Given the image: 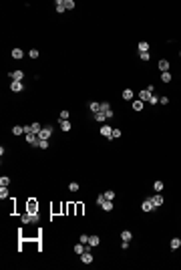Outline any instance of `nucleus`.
<instances>
[{
  "label": "nucleus",
  "instance_id": "obj_1",
  "mask_svg": "<svg viewBox=\"0 0 181 270\" xmlns=\"http://www.w3.org/2000/svg\"><path fill=\"white\" fill-rule=\"evenodd\" d=\"M52 135V127H42V131L38 133V139H50Z\"/></svg>",
  "mask_w": 181,
  "mask_h": 270
},
{
  "label": "nucleus",
  "instance_id": "obj_2",
  "mask_svg": "<svg viewBox=\"0 0 181 270\" xmlns=\"http://www.w3.org/2000/svg\"><path fill=\"white\" fill-rule=\"evenodd\" d=\"M26 141H28L30 145L38 147V141H40V139H38V135H36V133H28V135H26Z\"/></svg>",
  "mask_w": 181,
  "mask_h": 270
},
{
  "label": "nucleus",
  "instance_id": "obj_3",
  "mask_svg": "<svg viewBox=\"0 0 181 270\" xmlns=\"http://www.w3.org/2000/svg\"><path fill=\"white\" fill-rule=\"evenodd\" d=\"M10 89H12L14 93H20L22 89H24V85H22V81H12L10 83Z\"/></svg>",
  "mask_w": 181,
  "mask_h": 270
},
{
  "label": "nucleus",
  "instance_id": "obj_4",
  "mask_svg": "<svg viewBox=\"0 0 181 270\" xmlns=\"http://www.w3.org/2000/svg\"><path fill=\"white\" fill-rule=\"evenodd\" d=\"M80 260H82V264H91V262H93V254H91V250L82 252L80 254Z\"/></svg>",
  "mask_w": 181,
  "mask_h": 270
},
{
  "label": "nucleus",
  "instance_id": "obj_5",
  "mask_svg": "<svg viewBox=\"0 0 181 270\" xmlns=\"http://www.w3.org/2000/svg\"><path fill=\"white\" fill-rule=\"evenodd\" d=\"M10 79L12 81H22L24 79V71H12L10 73Z\"/></svg>",
  "mask_w": 181,
  "mask_h": 270
},
{
  "label": "nucleus",
  "instance_id": "obj_6",
  "mask_svg": "<svg viewBox=\"0 0 181 270\" xmlns=\"http://www.w3.org/2000/svg\"><path fill=\"white\" fill-rule=\"evenodd\" d=\"M141 208H143V212H151V210H155V206H153L151 198H149V200H145V202L141 204Z\"/></svg>",
  "mask_w": 181,
  "mask_h": 270
},
{
  "label": "nucleus",
  "instance_id": "obj_7",
  "mask_svg": "<svg viewBox=\"0 0 181 270\" xmlns=\"http://www.w3.org/2000/svg\"><path fill=\"white\" fill-rule=\"evenodd\" d=\"M151 95H153V93L149 91V89H143V91L139 93V99H141V101H149V99H151Z\"/></svg>",
  "mask_w": 181,
  "mask_h": 270
},
{
  "label": "nucleus",
  "instance_id": "obj_8",
  "mask_svg": "<svg viewBox=\"0 0 181 270\" xmlns=\"http://www.w3.org/2000/svg\"><path fill=\"white\" fill-rule=\"evenodd\" d=\"M151 202H153V206H155V208H159V206L163 204V196L157 192V196H153V198H151Z\"/></svg>",
  "mask_w": 181,
  "mask_h": 270
},
{
  "label": "nucleus",
  "instance_id": "obj_9",
  "mask_svg": "<svg viewBox=\"0 0 181 270\" xmlns=\"http://www.w3.org/2000/svg\"><path fill=\"white\" fill-rule=\"evenodd\" d=\"M101 135H105V137H109V139H111V135H113V129H111L109 125H103V127H101Z\"/></svg>",
  "mask_w": 181,
  "mask_h": 270
},
{
  "label": "nucleus",
  "instance_id": "obj_10",
  "mask_svg": "<svg viewBox=\"0 0 181 270\" xmlns=\"http://www.w3.org/2000/svg\"><path fill=\"white\" fill-rule=\"evenodd\" d=\"M28 212H30V214H38V204H36L34 200L28 202Z\"/></svg>",
  "mask_w": 181,
  "mask_h": 270
},
{
  "label": "nucleus",
  "instance_id": "obj_11",
  "mask_svg": "<svg viewBox=\"0 0 181 270\" xmlns=\"http://www.w3.org/2000/svg\"><path fill=\"white\" fill-rule=\"evenodd\" d=\"M88 109L93 111V113H99V111H101V103H97V101H91V103H88Z\"/></svg>",
  "mask_w": 181,
  "mask_h": 270
},
{
  "label": "nucleus",
  "instance_id": "obj_12",
  "mask_svg": "<svg viewBox=\"0 0 181 270\" xmlns=\"http://www.w3.org/2000/svg\"><path fill=\"white\" fill-rule=\"evenodd\" d=\"M101 208H103V210H105V212H111V210H113V200H105V202H103V206H101Z\"/></svg>",
  "mask_w": 181,
  "mask_h": 270
},
{
  "label": "nucleus",
  "instance_id": "obj_13",
  "mask_svg": "<svg viewBox=\"0 0 181 270\" xmlns=\"http://www.w3.org/2000/svg\"><path fill=\"white\" fill-rule=\"evenodd\" d=\"M99 242H101V240H99V236H88V246H93V248H95V246H99Z\"/></svg>",
  "mask_w": 181,
  "mask_h": 270
},
{
  "label": "nucleus",
  "instance_id": "obj_14",
  "mask_svg": "<svg viewBox=\"0 0 181 270\" xmlns=\"http://www.w3.org/2000/svg\"><path fill=\"white\" fill-rule=\"evenodd\" d=\"M54 4H56V12H64V10H66V6H64V0H56Z\"/></svg>",
  "mask_w": 181,
  "mask_h": 270
},
{
  "label": "nucleus",
  "instance_id": "obj_15",
  "mask_svg": "<svg viewBox=\"0 0 181 270\" xmlns=\"http://www.w3.org/2000/svg\"><path fill=\"white\" fill-rule=\"evenodd\" d=\"M159 69L165 73V71H169V61H165V59H161L159 61Z\"/></svg>",
  "mask_w": 181,
  "mask_h": 270
},
{
  "label": "nucleus",
  "instance_id": "obj_16",
  "mask_svg": "<svg viewBox=\"0 0 181 270\" xmlns=\"http://www.w3.org/2000/svg\"><path fill=\"white\" fill-rule=\"evenodd\" d=\"M171 79H173V77H171V73H169V71L161 73V81H163V83H171Z\"/></svg>",
  "mask_w": 181,
  "mask_h": 270
},
{
  "label": "nucleus",
  "instance_id": "obj_17",
  "mask_svg": "<svg viewBox=\"0 0 181 270\" xmlns=\"http://www.w3.org/2000/svg\"><path fill=\"white\" fill-rule=\"evenodd\" d=\"M143 103H145V101H141V99L133 101V109H135V111H143Z\"/></svg>",
  "mask_w": 181,
  "mask_h": 270
},
{
  "label": "nucleus",
  "instance_id": "obj_18",
  "mask_svg": "<svg viewBox=\"0 0 181 270\" xmlns=\"http://www.w3.org/2000/svg\"><path fill=\"white\" fill-rule=\"evenodd\" d=\"M95 119H97L99 123H105V121H107V115H105L103 111H99V113H95Z\"/></svg>",
  "mask_w": 181,
  "mask_h": 270
},
{
  "label": "nucleus",
  "instance_id": "obj_19",
  "mask_svg": "<svg viewBox=\"0 0 181 270\" xmlns=\"http://www.w3.org/2000/svg\"><path fill=\"white\" fill-rule=\"evenodd\" d=\"M84 250H86V244H82V242H78V244L74 246V252H76V254H82Z\"/></svg>",
  "mask_w": 181,
  "mask_h": 270
},
{
  "label": "nucleus",
  "instance_id": "obj_20",
  "mask_svg": "<svg viewBox=\"0 0 181 270\" xmlns=\"http://www.w3.org/2000/svg\"><path fill=\"white\" fill-rule=\"evenodd\" d=\"M123 99L125 101H131L133 99V91H131V89H125V91H123Z\"/></svg>",
  "mask_w": 181,
  "mask_h": 270
},
{
  "label": "nucleus",
  "instance_id": "obj_21",
  "mask_svg": "<svg viewBox=\"0 0 181 270\" xmlns=\"http://www.w3.org/2000/svg\"><path fill=\"white\" fill-rule=\"evenodd\" d=\"M147 50H149V42L141 40V42H139V53H147Z\"/></svg>",
  "mask_w": 181,
  "mask_h": 270
},
{
  "label": "nucleus",
  "instance_id": "obj_22",
  "mask_svg": "<svg viewBox=\"0 0 181 270\" xmlns=\"http://www.w3.org/2000/svg\"><path fill=\"white\" fill-rule=\"evenodd\" d=\"M30 129H32V133H36V135L42 131V127H40V123H38V121H36V123H32V125H30Z\"/></svg>",
  "mask_w": 181,
  "mask_h": 270
},
{
  "label": "nucleus",
  "instance_id": "obj_23",
  "mask_svg": "<svg viewBox=\"0 0 181 270\" xmlns=\"http://www.w3.org/2000/svg\"><path fill=\"white\" fill-rule=\"evenodd\" d=\"M60 129H62V131H70V129H72L70 121H60Z\"/></svg>",
  "mask_w": 181,
  "mask_h": 270
},
{
  "label": "nucleus",
  "instance_id": "obj_24",
  "mask_svg": "<svg viewBox=\"0 0 181 270\" xmlns=\"http://www.w3.org/2000/svg\"><path fill=\"white\" fill-rule=\"evenodd\" d=\"M121 238H123V240H127V242H131V238H133V234H131L129 230H123V232H121Z\"/></svg>",
  "mask_w": 181,
  "mask_h": 270
},
{
  "label": "nucleus",
  "instance_id": "obj_25",
  "mask_svg": "<svg viewBox=\"0 0 181 270\" xmlns=\"http://www.w3.org/2000/svg\"><path fill=\"white\" fill-rule=\"evenodd\" d=\"M8 184H10V177H8V175H2V177H0V186L8 188Z\"/></svg>",
  "mask_w": 181,
  "mask_h": 270
},
{
  "label": "nucleus",
  "instance_id": "obj_26",
  "mask_svg": "<svg viewBox=\"0 0 181 270\" xmlns=\"http://www.w3.org/2000/svg\"><path fill=\"white\" fill-rule=\"evenodd\" d=\"M12 57H14V59H22V57H24L22 48H14V50H12Z\"/></svg>",
  "mask_w": 181,
  "mask_h": 270
},
{
  "label": "nucleus",
  "instance_id": "obj_27",
  "mask_svg": "<svg viewBox=\"0 0 181 270\" xmlns=\"http://www.w3.org/2000/svg\"><path fill=\"white\" fill-rule=\"evenodd\" d=\"M179 246H181V240H179V238H173V240H171V250H177Z\"/></svg>",
  "mask_w": 181,
  "mask_h": 270
},
{
  "label": "nucleus",
  "instance_id": "obj_28",
  "mask_svg": "<svg viewBox=\"0 0 181 270\" xmlns=\"http://www.w3.org/2000/svg\"><path fill=\"white\" fill-rule=\"evenodd\" d=\"M12 133H14V135H22V133H24V127L16 125V127H12Z\"/></svg>",
  "mask_w": 181,
  "mask_h": 270
},
{
  "label": "nucleus",
  "instance_id": "obj_29",
  "mask_svg": "<svg viewBox=\"0 0 181 270\" xmlns=\"http://www.w3.org/2000/svg\"><path fill=\"white\" fill-rule=\"evenodd\" d=\"M22 222H24V224H30V222H32V216H30V212L22 214Z\"/></svg>",
  "mask_w": 181,
  "mask_h": 270
},
{
  "label": "nucleus",
  "instance_id": "obj_30",
  "mask_svg": "<svg viewBox=\"0 0 181 270\" xmlns=\"http://www.w3.org/2000/svg\"><path fill=\"white\" fill-rule=\"evenodd\" d=\"M153 188H155V192H163V182H159V179H157V182L153 184Z\"/></svg>",
  "mask_w": 181,
  "mask_h": 270
},
{
  "label": "nucleus",
  "instance_id": "obj_31",
  "mask_svg": "<svg viewBox=\"0 0 181 270\" xmlns=\"http://www.w3.org/2000/svg\"><path fill=\"white\" fill-rule=\"evenodd\" d=\"M101 111H103V113H107V111H111V105H109L107 101H103V103H101Z\"/></svg>",
  "mask_w": 181,
  "mask_h": 270
},
{
  "label": "nucleus",
  "instance_id": "obj_32",
  "mask_svg": "<svg viewBox=\"0 0 181 270\" xmlns=\"http://www.w3.org/2000/svg\"><path fill=\"white\" fill-rule=\"evenodd\" d=\"M38 147L40 149H48V139H40L38 141Z\"/></svg>",
  "mask_w": 181,
  "mask_h": 270
},
{
  "label": "nucleus",
  "instance_id": "obj_33",
  "mask_svg": "<svg viewBox=\"0 0 181 270\" xmlns=\"http://www.w3.org/2000/svg\"><path fill=\"white\" fill-rule=\"evenodd\" d=\"M0 198H2V200H6V198H8V190H6L4 186L0 188Z\"/></svg>",
  "mask_w": 181,
  "mask_h": 270
},
{
  "label": "nucleus",
  "instance_id": "obj_34",
  "mask_svg": "<svg viewBox=\"0 0 181 270\" xmlns=\"http://www.w3.org/2000/svg\"><path fill=\"white\" fill-rule=\"evenodd\" d=\"M64 6H66L68 10H72V8H74V0H64Z\"/></svg>",
  "mask_w": 181,
  "mask_h": 270
},
{
  "label": "nucleus",
  "instance_id": "obj_35",
  "mask_svg": "<svg viewBox=\"0 0 181 270\" xmlns=\"http://www.w3.org/2000/svg\"><path fill=\"white\" fill-rule=\"evenodd\" d=\"M121 137V129H113V135H111V139H119Z\"/></svg>",
  "mask_w": 181,
  "mask_h": 270
},
{
  "label": "nucleus",
  "instance_id": "obj_36",
  "mask_svg": "<svg viewBox=\"0 0 181 270\" xmlns=\"http://www.w3.org/2000/svg\"><path fill=\"white\" fill-rule=\"evenodd\" d=\"M68 190H70V192H78V184H76V182L68 184Z\"/></svg>",
  "mask_w": 181,
  "mask_h": 270
},
{
  "label": "nucleus",
  "instance_id": "obj_37",
  "mask_svg": "<svg viewBox=\"0 0 181 270\" xmlns=\"http://www.w3.org/2000/svg\"><path fill=\"white\" fill-rule=\"evenodd\" d=\"M107 198H105V194H99V198H97V206H103V202H105Z\"/></svg>",
  "mask_w": 181,
  "mask_h": 270
},
{
  "label": "nucleus",
  "instance_id": "obj_38",
  "mask_svg": "<svg viewBox=\"0 0 181 270\" xmlns=\"http://www.w3.org/2000/svg\"><path fill=\"white\" fill-rule=\"evenodd\" d=\"M139 55H141V61H149V59H151L149 50H147V53H139Z\"/></svg>",
  "mask_w": 181,
  "mask_h": 270
},
{
  "label": "nucleus",
  "instance_id": "obj_39",
  "mask_svg": "<svg viewBox=\"0 0 181 270\" xmlns=\"http://www.w3.org/2000/svg\"><path fill=\"white\" fill-rule=\"evenodd\" d=\"M149 103H151V105H157V103H159V97H157V95H151Z\"/></svg>",
  "mask_w": 181,
  "mask_h": 270
},
{
  "label": "nucleus",
  "instance_id": "obj_40",
  "mask_svg": "<svg viewBox=\"0 0 181 270\" xmlns=\"http://www.w3.org/2000/svg\"><path fill=\"white\" fill-rule=\"evenodd\" d=\"M60 121H68V111H60Z\"/></svg>",
  "mask_w": 181,
  "mask_h": 270
},
{
  "label": "nucleus",
  "instance_id": "obj_41",
  "mask_svg": "<svg viewBox=\"0 0 181 270\" xmlns=\"http://www.w3.org/2000/svg\"><path fill=\"white\" fill-rule=\"evenodd\" d=\"M105 198H107V200H113V198H115V192H111V190L105 192Z\"/></svg>",
  "mask_w": 181,
  "mask_h": 270
},
{
  "label": "nucleus",
  "instance_id": "obj_42",
  "mask_svg": "<svg viewBox=\"0 0 181 270\" xmlns=\"http://www.w3.org/2000/svg\"><path fill=\"white\" fill-rule=\"evenodd\" d=\"M28 55H30V57H32V59H38V50H36V48H32V50H30V53H28Z\"/></svg>",
  "mask_w": 181,
  "mask_h": 270
},
{
  "label": "nucleus",
  "instance_id": "obj_43",
  "mask_svg": "<svg viewBox=\"0 0 181 270\" xmlns=\"http://www.w3.org/2000/svg\"><path fill=\"white\" fill-rule=\"evenodd\" d=\"M159 103H163V105H167V103H169V99H167V97L163 95V97H159Z\"/></svg>",
  "mask_w": 181,
  "mask_h": 270
},
{
  "label": "nucleus",
  "instance_id": "obj_44",
  "mask_svg": "<svg viewBox=\"0 0 181 270\" xmlns=\"http://www.w3.org/2000/svg\"><path fill=\"white\" fill-rule=\"evenodd\" d=\"M80 242H82V244H88V236L82 234V236H80Z\"/></svg>",
  "mask_w": 181,
  "mask_h": 270
},
{
  "label": "nucleus",
  "instance_id": "obj_45",
  "mask_svg": "<svg viewBox=\"0 0 181 270\" xmlns=\"http://www.w3.org/2000/svg\"><path fill=\"white\" fill-rule=\"evenodd\" d=\"M121 248H123V250H127V248H129V242H127V240H123V244H121Z\"/></svg>",
  "mask_w": 181,
  "mask_h": 270
},
{
  "label": "nucleus",
  "instance_id": "obj_46",
  "mask_svg": "<svg viewBox=\"0 0 181 270\" xmlns=\"http://www.w3.org/2000/svg\"><path fill=\"white\" fill-rule=\"evenodd\" d=\"M179 55H181V53H179Z\"/></svg>",
  "mask_w": 181,
  "mask_h": 270
}]
</instances>
